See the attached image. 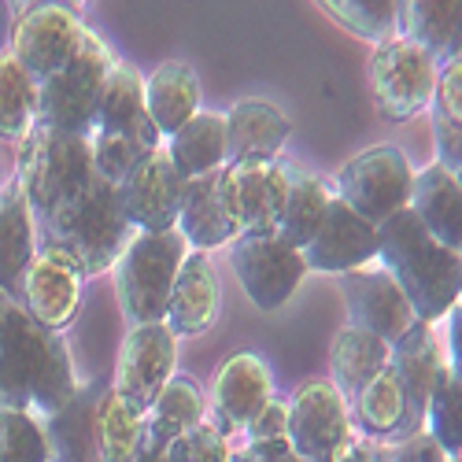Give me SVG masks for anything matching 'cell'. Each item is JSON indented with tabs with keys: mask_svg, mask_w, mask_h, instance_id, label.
Instances as JSON below:
<instances>
[{
	"mask_svg": "<svg viewBox=\"0 0 462 462\" xmlns=\"http://www.w3.org/2000/svg\"><path fill=\"white\" fill-rule=\"evenodd\" d=\"M74 393L70 352L56 329L30 319L23 303L8 300L0 315V411H33V414H60Z\"/></svg>",
	"mask_w": 462,
	"mask_h": 462,
	"instance_id": "6da1fadb",
	"label": "cell"
},
{
	"mask_svg": "<svg viewBox=\"0 0 462 462\" xmlns=\"http://www.w3.org/2000/svg\"><path fill=\"white\" fill-rule=\"evenodd\" d=\"M33 226H37V248L67 255L86 278L107 274L119 263L130 237L137 234L123 211L119 185L97 174V167L60 204H52L45 215H37Z\"/></svg>",
	"mask_w": 462,
	"mask_h": 462,
	"instance_id": "7a4b0ae2",
	"label": "cell"
},
{
	"mask_svg": "<svg viewBox=\"0 0 462 462\" xmlns=\"http://www.w3.org/2000/svg\"><path fill=\"white\" fill-rule=\"evenodd\" d=\"M377 263L407 292L418 322H440L458 303L462 255L440 245L411 208L377 226Z\"/></svg>",
	"mask_w": 462,
	"mask_h": 462,
	"instance_id": "3957f363",
	"label": "cell"
},
{
	"mask_svg": "<svg viewBox=\"0 0 462 462\" xmlns=\"http://www.w3.org/2000/svg\"><path fill=\"white\" fill-rule=\"evenodd\" d=\"M192 248L178 229H160V234H134L123 248L115 271V289H119V307L130 326L163 322L167 300L174 278Z\"/></svg>",
	"mask_w": 462,
	"mask_h": 462,
	"instance_id": "277c9868",
	"label": "cell"
},
{
	"mask_svg": "<svg viewBox=\"0 0 462 462\" xmlns=\"http://www.w3.org/2000/svg\"><path fill=\"white\" fill-rule=\"evenodd\" d=\"M93 171V137L70 134L37 123L23 141H19V167L15 181L23 197L37 215H45L52 204H60L67 192H74Z\"/></svg>",
	"mask_w": 462,
	"mask_h": 462,
	"instance_id": "5b68a950",
	"label": "cell"
},
{
	"mask_svg": "<svg viewBox=\"0 0 462 462\" xmlns=\"http://www.w3.org/2000/svg\"><path fill=\"white\" fill-rule=\"evenodd\" d=\"M111 67H115L111 49L93 30H86L82 45L70 56V63L60 74H52L49 82L37 86V123L93 137L97 107H100Z\"/></svg>",
	"mask_w": 462,
	"mask_h": 462,
	"instance_id": "8992f818",
	"label": "cell"
},
{
	"mask_svg": "<svg viewBox=\"0 0 462 462\" xmlns=\"http://www.w3.org/2000/svg\"><path fill=\"white\" fill-rule=\"evenodd\" d=\"M437 60L403 37L374 45L370 56V89L381 119L389 123H411L421 111H430L433 89H437Z\"/></svg>",
	"mask_w": 462,
	"mask_h": 462,
	"instance_id": "52a82bcc",
	"label": "cell"
},
{
	"mask_svg": "<svg viewBox=\"0 0 462 462\" xmlns=\"http://www.w3.org/2000/svg\"><path fill=\"white\" fill-rule=\"evenodd\" d=\"M414 189V167L396 144H374L359 156H352L337 174V192L352 211L381 226L411 204Z\"/></svg>",
	"mask_w": 462,
	"mask_h": 462,
	"instance_id": "ba28073f",
	"label": "cell"
},
{
	"mask_svg": "<svg viewBox=\"0 0 462 462\" xmlns=\"http://www.w3.org/2000/svg\"><path fill=\"white\" fill-rule=\"evenodd\" d=\"M229 266L259 311H278L292 300L307 274L300 248L285 245L278 234H245L229 245Z\"/></svg>",
	"mask_w": 462,
	"mask_h": 462,
	"instance_id": "9c48e42d",
	"label": "cell"
},
{
	"mask_svg": "<svg viewBox=\"0 0 462 462\" xmlns=\"http://www.w3.org/2000/svg\"><path fill=\"white\" fill-rule=\"evenodd\" d=\"M86 30L89 26L79 15V8H67V5H60V0H52V5L33 8V12L15 19L12 56L23 63V70L30 74V79L42 86L70 63V56L82 45Z\"/></svg>",
	"mask_w": 462,
	"mask_h": 462,
	"instance_id": "30bf717a",
	"label": "cell"
},
{
	"mask_svg": "<svg viewBox=\"0 0 462 462\" xmlns=\"http://www.w3.org/2000/svg\"><path fill=\"white\" fill-rule=\"evenodd\" d=\"M222 208L234 222L237 237L245 234H274L282 204L289 192V167L278 160L266 163H226L218 171Z\"/></svg>",
	"mask_w": 462,
	"mask_h": 462,
	"instance_id": "8fae6325",
	"label": "cell"
},
{
	"mask_svg": "<svg viewBox=\"0 0 462 462\" xmlns=\"http://www.w3.org/2000/svg\"><path fill=\"white\" fill-rule=\"evenodd\" d=\"M174 366H178V337L167 329V322L130 326L119 348V366H115L111 389L134 411L148 414V407L156 403V396L174 377Z\"/></svg>",
	"mask_w": 462,
	"mask_h": 462,
	"instance_id": "7c38bea8",
	"label": "cell"
},
{
	"mask_svg": "<svg viewBox=\"0 0 462 462\" xmlns=\"http://www.w3.org/2000/svg\"><path fill=\"white\" fill-rule=\"evenodd\" d=\"M352 411L333 381H307L289 400V444L300 458H333L352 440Z\"/></svg>",
	"mask_w": 462,
	"mask_h": 462,
	"instance_id": "4fadbf2b",
	"label": "cell"
},
{
	"mask_svg": "<svg viewBox=\"0 0 462 462\" xmlns=\"http://www.w3.org/2000/svg\"><path fill=\"white\" fill-rule=\"evenodd\" d=\"M185 174L174 167L167 148H156L119 181V200L137 234H160L174 229L178 208L185 197Z\"/></svg>",
	"mask_w": 462,
	"mask_h": 462,
	"instance_id": "5bb4252c",
	"label": "cell"
},
{
	"mask_svg": "<svg viewBox=\"0 0 462 462\" xmlns=\"http://www.w3.org/2000/svg\"><path fill=\"white\" fill-rule=\"evenodd\" d=\"M340 296L348 307V326L366 329L384 344H396L414 326V307L384 266L377 271L363 266V271L340 274Z\"/></svg>",
	"mask_w": 462,
	"mask_h": 462,
	"instance_id": "9a60e30c",
	"label": "cell"
},
{
	"mask_svg": "<svg viewBox=\"0 0 462 462\" xmlns=\"http://www.w3.org/2000/svg\"><path fill=\"white\" fill-rule=\"evenodd\" d=\"M307 271L319 274H352L377 263V226L352 211L340 197L329 200L322 226L303 245Z\"/></svg>",
	"mask_w": 462,
	"mask_h": 462,
	"instance_id": "2e32d148",
	"label": "cell"
},
{
	"mask_svg": "<svg viewBox=\"0 0 462 462\" xmlns=\"http://www.w3.org/2000/svg\"><path fill=\"white\" fill-rule=\"evenodd\" d=\"M82 285H86V274L67 255L37 248L33 263L26 266V274H23L15 303L26 307L30 319H37L42 326L63 333L82 311Z\"/></svg>",
	"mask_w": 462,
	"mask_h": 462,
	"instance_id": "e0dca14e",
	"label": "cell"
},
{
	"mask_svg": "<svg viewBox=\"0 0 462 462\" xmlns=\"http://www.w3.org/2000/svg\"><path fill=\"white\" fill-rule=\"evenodd\" d=\"M274 396V384H271V370L255 352H237L229 356L211 384V411L208 421L222 433H237L245 430L248 421L255 418V411Z\"/></svg>",
	"mask_w": 462,
	"mask_h": 462,
	"instance_id": "ac0fdd59",
	"label": "cell"
},
{
	"mask_svg": "<svg viewBox=\"0 0 462 462\" xmlns=\"http://www.w3.org/2000/svg\"><path fill=\"white\" fill-rule=\"evenodd\" d=\"M393 370L403 381V393H407V418H403V430L396 440L414 437V433H426V403L433 393V381L437 370L444 366V348L437 340L433 322H418L393 344Z\"/></svg>",
	"mask_w": 462,
	"mask_h": 462,
	"instance_id": "d6986e66",
	"label": "cell"
},
{
	"mask_svg": "<svg viewBox=\"0 0 462 462\" xmlns=\"http://www.w3.org/2000/svg\"><path fill=\"white\" fill-rule=\"evenodd\" d=\"M218 311H222V282L215 263L208 252H189L174 278L163 322L181 340V337L208 333L218 322Z\"/></svg>",
	"mask_w": 462,
	"mask_h": 462,
	"instance_id": "ffe728a7",
	"label": "cell"
},
{
	"mask_svg": "<svg viewBox=\"0 0 462 462\" xmlns=\"http://www.w3.org/2000/svg\"><path fill=\"white\" fill-rule=\"evenodd\" d=\"M226 163H266L278 160L292 123L271 100H237L226 115Z\"/></svg>",
	"mask_w": 462,
	"mask_h": 462,
	"instance_id": "44dd1931",
	"label": "cell"
},
{
	"mask_svg": "<svg viewBox=\"0 0 462 462\" xmlns=\"http://www.w3.org/2000/svg\"><path fill=\"white\" fill-rule=\"evenodd\" d=\"M396 37L426 49L437 67L462 56V0H400Z\"/></svg>",
	"mask_w": 462,
	"mask_h": 462,
	"instance_id": "7402d4cb",
	"label": "cell"
},
{
	"mask_svg": "<svg viewBox=\"0 0 462 462\" xmlns=\"http://www.w3.org/2000/svg\"><path fill=\"white\" fill-rule=\"evenodd\" d=\"M174 229L185 237V245L192 252H215L222 245H234L237 241V229H234V222H229V215L222 208L218 171L185 181V197H181Z\"/></svg>",
	"mask_w": 462,
	"mask_h": 462,
	"instance_id": "603a6c76",
	"label": "cell"
},
{
	"mask_svg": "<svg viewBox=\"0 0 462 462\" xmlns=\"http://www.w3.org/2000/svg\"><path fill=\"white\" fill-rule=\"evenodd\" d=\"M407 208L421 218V226L440 245L462 252V185L451 178V171H444L440 163L414 171V189Z\"/></svg>",
	"mask_w": 462,
	"mask_h": 462,
	"instance_id": "cb8c5ba5",
	"label": "cell"
},
{
	"mask_svg": "<svg viewBox=\"0 0 462 462\" xmlns=\"http://www.w3.org/2000/svg\"><path fill=\"white\" fill-rule=\"evenodd\" d=\"M33 255H37L33 211L23 197L19 181L12 178L5 192H0V292L19 300V285Z\"/></svg>",
	"mask_w": 462,
	"mask_h": 462,
	"instance_id": "d4e9b609",
	"label": "cell"
},
{
	"mask_svg": "<svg viewBox=\"0 0 462 462\" xmlns=\"http://www.w3.org/2000/svg\"><path fill=\"white\" fill-rule=\"evenodd\" d=\"M107 389V381H93V384H79L74 400L45 418V437H49V455L52 462H100V448H97V400Z\"/></svg>",
	"mask_w": 462,
	"mask_h": 462,
	"instance_id": "484cf974",
	"label": "cell"
},
{
	"mask_svg": "<svg viewBox=\"0 0 462 462\" xmlns=\"http://www.w3.org/2000/svg\"><path fill=\"white\" fill-rule=\"evenodd\" d=\"M144 107L148 119L156 123V130L167 137H174L192 115L200 111V82L197 70L181 60H171L163 67L152 70V79H144Z\"/></svg>",
	"mask_w": 462,
	"mask_h": 462,
	"instance_id": "4316f807",
	"label": "cell"
},
{
	"mask_svg": "<svg viewBox=\"0 0 462 462\" xmlns=\"http://www.w3.org/2000/svg\"><path fill=\"white\" fill-rule=\"evenodd\" d=\"M393 359V344H384L381 337L356 329V326H344L333 337V348H329V381L337 384V393L344 400H356L363 384L384 370Z\"/></svg>",
	"mask_w": 462,
	"mask_h": 462,
	"instance_id": "83f0119b",
	"label": "cell"
},
{
	"mask_svg": "<svg viewBox=\"0 0 462 462\" xmlns=\"http://www.w3.org/2000/svg\"><path fill=\"white\" fill-rule=\"evenodd\" d=\"M163 148L185 178L215 174L226 167V119L218 111H197Z\"/></svg>",
	"mask_w": 462,
	"mask_h": 462,
	"instance_id": "f1b7e54d",
	"label": "cell"
},
{
	"mask_svg": "<svg viewBox=\"0 0 462 462\" xmlns=\"http://www.w3.org/2000/svg\"><path fill=\"white\" fill-rule=\"evenodd\" d=\"M352 403H356L352 426H356L359 437H370V440L400 437L403 418H407V393H403V381L393 370V363L384 370H377L359 389V396Z\"/></svg>",
	"mask_w": 462,
	"mask_h": 462,
	"instance_id": "f546056e",
	"label": "cell"
},
{
	"mask_svg": "<svg viewBox=\"0 0 462 462\" xmlns=\"http://www.w3.org/2000/svg\"><path fill=\"white\" fill-rule=\"evenodd\" d=\"M148 107H144V79L134 63L115 60L107 86L97 107V126L93 134H141L148 126Z\"/></svg>",
	"mask_w": 462,
	"mask_h": 462,
	"instance_id": "4dcf8cb0",
	"label": "cell"
},
{
	"mask_svg": "<svg viewBox=\"0 0 462 462\" xmlns=\"http://www.w3.org/2000/svg\"><path fill=\"white\" fill-rule=\"evenodd\" d=\"M333 200V192L326 189V181H319L315 174H303L296 167H289V192H285V204H282V218H278V229L274 234L300 248L315 237V229L322 226L326 218V208Z\"/></svg>",
	"mask_w": 462,
	"mask_h": 462,
	"instance_id": "1f68e13d",
	"label": "cell"
},
{
	"mask_svg": "<svg viewBox=\"0 0 462 462\" xmlns=\"http://www.w3.org/2000/svg\"><path fill=\"white\" fill-rule=\"evenodd\" d=\"M204 418H208V400L200 393V384L192 377H185V374H174L167 381V389L156 396V403L148 407L144 433L171 444L174 437L189 433L192 426H200Z\"/></svg>",
	"mask_w": 462,
	"mask_h": 462,
	"instance_id": "d6a6232c",
	"label": "cell"
},
{
	"mask_svg": "<svg viewBox=\"0 0 462 462\" xmlns=\"http://www.w3.org/2000/svg\"><path fill=\"white\" fill-rule=\"evenodd\" d=\"M97 448H100V462H130L134 451L141 448L144 437V414L134 411L119 393L107 389L97 400Z\"/></svg>",
	"mask_w": 462,
	"mask_h": 462,
	"instance_id": "836d02e7",
	"label": "cell"
},
{
	"mask_svg": "<svg viewBox=\"0 0 462 462\" xmlns=\"http://www.w3.org/2000/svg\"><path fill=\"white\" fill-rule=\"evenodd\" d=\"M426 433L448 458H462V374L448 363L437 370L426 403Z\"/></svg>",
	"mask_w": 462,
	"mask_h": 462,
	"instance_id": "e575fe53",
	"label": "cell"
},
{
	"mask_svg": "<svg viewBox=\"0 0 462 462\" xmlns=\"http://www.w3.org/2000/svg\"><path fill=\"white\" fill-rule=\"evenodd\" d=\"M33 126H37V82L12 52H5L0 56V137L23 141Z\"/></svg>",
	"mask_w": 462,
	"mask_h": 462,
	"instance_id": "d590c367",
	"label": "cell"
},
{
	"mask_svg": "<svg viewBox=\"0 0 462 462\" xmlns=\"http://www.w3.org/2000/svg\"><path fill=\"white\" fill-rule=\"evenodd\" d=\"M156 148H163V134L156 130V123H148L141 134H93V167L119 185Z\"/></svg>",
	"mask_w": 462,
	"mask_h": 462,
	"instance_id": "8d00e7d4",
	"label": "cell"
},
{
	"mask_svg": "<svg viewBox=\"0 0 462 462\" xmlns=\"http://www.w3.org/2000/svg\"><path fill=\"white\" fill-rule=\"evenodd\" d=\"M319 8H326L344 30L363 37L370 45H381L396 37V8L400 0H315Z\"/></svg>",
	"mask_w": 462,
	"mask_h": 462,
	"instance_id": "74e56055",
	"label": "cell"
},
{
	"mask_svg": "<svg viewBox=\"0 0 462 462\" xmlns=\"http://www.w3.org/2000/svg\"><path fill=\"white\" fill-rule=\"evenodd\" d=\"M0 462H52L45 426L33 411H0Z\"/></svg>",
	"mask_w": 462,
	"mask_h": 462,
	"instance_id": "f35d334b",
	"label": "cell"
},
{
	"mask_svg": "<svg viewBox=\"0 0 462 462\" xmlns=\"http://www.w3.org/2000/svg\"><path fill=\"white\" fill-rule=\"evenodd\" d=\"M229 437H222L208 418L167 444V462H229Z\"/></svg>",
	"mask_w": 462,
	"mask_h": 462,
	"instance_id": "ab89813d",
	"label": "cell"
},
{
	"mask_svg": "<svg viewBox=\"0 0 462 462\" xmlns=\"http://www.w3.org/2000/svg\"><path fill=\"white\" fill-rule=\"evenodd\" d=\"M433 123L444 126H462V56L444 63L437 74V89H433V104H430Z\"/></svg>",
	"mask_w": 462,
	"mask_h": 462,
	"instance_id": "60d3db41",
	"label": "cell"
},
{
	"mask_svg": "<svg viewBox=\"0 0 462 462\" xmlns=\"http://www.w3.org/2000/svg\"><path fill=\"white\" fill-rule=\"evenodd\" d=\"M248 440H285L289 437V400H278L271 396L259 411L255 418L248 421V426L241 430Z\"/></svg>",
	"mask_w": 462,
	"mask_h": 462,
	"instance_id": "b9f144b4",
	"label": "cell"
},
{
	"mask_svg": "<svg viewBox=\"0 0 462 462\" xmlns=\"http://www.w3.org/2000/svg\"><path fill=\"white\" fill-rule=\"evenodd\" d=\"M229 462H303L289 440H248L229 455Z\"/></svg>",
	"mask_w": 462,
	"mask_h": 462,
	"instance_id": "7bdbcfd3",
	"label": "cell"
},
{
	"mask_svg": "<svg viewBox=\"0 0 462 462\" xmlns=\"http://www.w3.org/2000/svg\"><path fill=\"white\" fill-rule=\"evenodd\" d=\"M444 319H448V356H451L448 366L462 374V303H455Z\"/></svg>",
	"mask_w": 462,
	"mask_h": 462,
	"instance_id": "ee69618b",
	"label": "cell"
},
{
	"mask_svg": "<svg viewBox=\"0 0 462 462\" xmlns=\"http://www.w3.org/2000/svg\"><path fill=\"white\" fill-rule=\"evenodd\" d=\"M130 462H167V444L144 433V437H141V448L134 451V458H130Z\"/></svg>",
	"mask_w": 462,
	"mask_h": 462,
	"instance_id": "f6af8a7d",
	"label": "cell"
},
{
	"mask_svg": "<svg viewBox=\"0 0 462 462\" xmlns=\"http://www.w3.org/2000/svg\"><path fill=\"white\" fill-rule=\"evenodd\" d=\"M45 5H52V0H8V8H12L15 19L26 15V12H33V8H45Z\"/></svg>",
	"mask_w": 462,
	"mask_h": 462,
	"instance_id": "bcb514c9",
	"label": "cell"
},
{
	"mask_svg": "<svg viewBox=\"0 0 462 462\" xmlns=\"http://www.w3.org/2000/svg\"><path fill=\"white\" fill-rule=\"evenodd\" d=\"M451 178H455V181H458V185H462V160H458V163H455V167H451Z\"/></svg>",
	"mask_w": 462,
	"mask_h": 462,
	"instance_id": "7dc6e473",
	"label": "cell"
},
{
	"mask_svg": "<svg viewBox=\"0 0 462 462\" xmlns=\"http://www.w3.org/2000/svg\"><path fill=\"white\" fill-rule=\"evenodd\" d=\"M60 5H67V8H82L86 0H60Z\"/></svg>",
	"mask_w": 462,
	"mask_h": 462,
	"instance_id": "c3c4849f",
	"label": "cell"
},
{
	"mask_svg": "<svg viewBox=\"0 0 462 462\" xmlns=\"http://www.w3.org/2000/svg\"><path fill=\"white\" fill-rule=\"evenodd\" d=\"M8 300H12V296H5V292H0V315H5V307H8Z\"/></svg>",
	"mask_w": 462,
	"mask_h": 462,
	"instance_id": "681fc988",
	"label": "cell"
},
{
	"mask_svg": "<svg viewBox=\"0 0 462 462\" xmlns=\"http://www.w3.org/2000/svg\"><path fill=\"white\" fill-rule=\"evenodd\" d=\"M303 462H333V458H303Z\"/></svg>",
	"mask_w": 462,
	"mask_h": 462,
	"instance_id": "f907efd6",
	"label": "cell"
},
{
	"mask_svg": "<svg viewBox=\"0 0 462 462\" xmlns=\"http://www.w3.org/2000/svg\"><path fill=\"white\" fill-rule=\"evenodd\" d=\"M444 462H462V458H444Z\"/></svg>",
	"mask_w": 462,
	"mask_h": 462,
	"instance_id": "816d5d0a",
	"label": "cell"
},
{
	"mask_svg": "<svg viewBox=\"0 0 462 462\" xmlns=\"http://www.w3.org/2000/svg\"><path fill=\"white\" fill-rule=\"evenodd\" d=\"M458 255H462V252H458ZM458 303H462V289H458Z\"/></svg>",
	"mask_w": 462,
	"mask_h": 462,
	"instance_id": "f5cc1de1",
	"label": "cell"
}]
</instances>
